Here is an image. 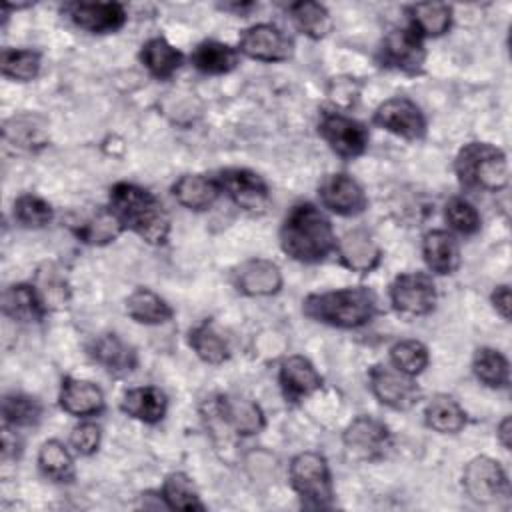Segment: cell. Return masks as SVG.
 Returning a JSON list of instances; mask_svg holds the SVG:
<instances>
[{
  "label": "cell",
  "mask_w": 512,
  "mask_h": 512,
  "mask_svg": "<svg viewBox=\"0 0 512 512\" xmlns=\"http://www.w3.org/2000/svg\"><path fill=\"white\" fill-rule=\"evenodd\" d=\"M280 246L292 260L314 264L336 250V236L318 206L300 202L290 208L280 226Z\"/></svg>",
  "instance_id": "1"
},
{
  "label": "cell",
  "mask_w": 512,
  "mask_h": 512,
  "mask_svg": "<svg viewBox=\"0 0 512 512\" xmlns=\"http://www.w3.org/2000/svg\"><path fill=\"white\" fill-rule=\"evenodd\" d=\"M122 228L132 230L148 244H164L170 232V218L162 202L146 188L116 182L110 188V206Z\"/></svg>",
  "instance_id": "2"
},
{
  "label": "cell",
  "mask_w": 512,
  "mask_h": 512,
  "mask_svg": "<svg viewBox=\"0 0 512 512\" xmlns=\"http://www.w3.org/2000/svg\"><path fill=\"white\" fill-rule=\"evenodd\" d=\"M302 312L322 324L336 328H360L376 314V296L366 286H348L322 294H310Z\"/></svg>",
  "instance_id": "3"
},
{
  "label": "cell",
  "mask_w": 512,
  "mask_h": 512,
  "mask_svg": "<svg viewBox=\"0 0 512 512\" xmlns=\"http://www.w3.org/2000/svg\"><path fill=\"white\" fill-rule=\"evenodd\" d=\"M454 170L466 188L496 192L508 184L506 154L488 142L466 144L454 160Z\"/></svg>",
  "instance_id": "4"
},
{
  "label": "cell",
  "mask_w": 512,
  "mask_h": 512,
  "mask_svg": "<svg viewBox=\"0 0 512 512\" xmlns=\"http://www.w3.org/2000/svg\"><path fill=\"white\" fill-rule=\"evenodd\" d=\"M290 484L306 508L332 506V476L322 454L310 450L296 454L290 462Z\"/></svg>",
  "instance_id": "5"
},
{
  "label": "cell",
  "mask_w": 512,
  "mask_h": 512,
  "mask_svg": "<svg viewBox=\"0 0 512 512\" xmlns=\"http://www.w3.org/2000/svg\"><path fill=\"white\" fill-rule=\"evenodd\" d=\"M436 286L426 272H404L390 284V302L406 318L426 316L436 306Z\"/></svg>",
  "instance_id": "6"
},
{
  "label": "cell",
  "mask_w": 512,
  "mask_h": 512,
  "mask_svg": "<svg viewBox=\"0 0 512 512\" xmlns=\"http://www.w3.org/2000/svg\"><path fill=\"white\" fill-rule=\"evenodd\" d=\"M372 394L392 410H410L420 400V388L412 376L394 366L376 364L368 372Z\"/></svg>",
  "instance_id": "7"
},
{
  "label": "cell",
  "mask_w": 512,
  "mask_h": 512,
  "mask_svg": "<svg viewBox=\"0 0 512 512\" xmlns=\"http://www.w3.org/2000/svg\"><path fill=\"white\" fill-rule=\"evenodd\" d=\"M318 132L340 158H356L368 148L370 136L366 126L340 112H326L318 124Z\"/></svg>",
  "instance_id": "8"
},
{
  "label": "cell",
  "mask_w": 512,
  "mask_h": 512,
  "mask_svg": "<svg viewBox=\"0 0 512 512\" xmlns=\"http://www.w3.org/2000/svg\"><path fill=\"white\" fill-rule=\"evenodd\" d=\"M462 486L474 502L490 504L506 494L508 480L498 460L490 456H476L462 472Z\"/></svg>",
  "instance_id": "9"
},
{
  "label": "cell",
  "mask_w": 512,
  "mask_h": 512,
  "mask_svg": "<svg viewBox=\"0 0 512 512\" xmlns=\"http://www.w3.org/2000/svg\"><path fill=\"white\" fill-rule=\"evenodd\" d=\"M374 124L406 140H420L426 132V118L420 106L404 96L384 100L374 112Z\"/></svg>",
  "instance_id": "10"
},
{
  "label": "cell",
  "mask_w": 512,
  "mask_h": 512,
  "mask_svg": "<svg viewBox=\"0 0 512 512\" xmlns=\"http://www.w3.org/2000/svg\"><path fill=\"white\" fill-rule=\"evenodd\" d=\"M380 60L384 66L416 74L422 70L426 60V50L422 36L412 28H394L382 42Z\"/></svg>",
  "instance_id": "11"
},
{
  "label": "cell",
  "mask_w": 512,
  "mask_h": 512,
  "mask_svg": "<svg viewBox=\"0 0 512 512\" xmlns=\"http://www.w3.org/2000/svg\"><path fill=\"white\" fill-rule=\"evenodd\" d=\"M318 196L322 206L338 216H356L368 206L362 186L344 172L326 176L318 186Z\"/></svg>",
  "instance_id": "12"
},
{
  "label": "cell",
  "mask_w": 512,
  "mask_h": 512,
  "mask_svg": "<svg viewBox=\"0 0 512 512\" xmlns=\"http://www.w3.org/2000/svg\"><path fill=\"white\" fill-rule=\"evenodd\" d=\"M390 444V432L384 422L372 416H358L344 430V446L358 460L382 458Z\"/></svg>",
  "instance_id": "13"
},
{
  "label": "cell",
  "mask_w": 512,
  "mask_h": 512,
  "mask_svg": "<svg viewBox=\"0 0 512 512\" xmlns=\"http://www.w3.org/2000/svg\"><path fill=\"white\" fill-rule=\"evenodd\" d=\"M240 52L260 62H280L290 58L292 40L274 24H254L240 36Z\"/></svg>",
  "instance_id": "14"
},
{
  "label": "cell",
  "mask_w": 512,
  "mask_h": 512,
  "mask_svg": "<svg viewBox=\"0 0 512 512\" xmlns=\"http://www.w3.org/2000/svg\"><path fill=\"white\" fill-rule=\"evenodd\" d=\"M216 182L244 210H260L268 202V184L248 168L220 170Z\"/></svg>",
  "instance_id": "15"
},
{
  "label": "cell",
  "mask_w": 512,
  "mask_h": 512,
  "mask_svg": "<svg viewBox=\"0 0 512 512\" xmlns=\"http://www.w3.org/2000/svg\"><path fill=\"white\" fill-rule=\"evenodd\" d=\"M64 10L78 28L92 34L116 32L126 22V10L120 2H72Z\"/></svg>",
  "instance_id": "16"
},
{
  "label": "cell",
  "mask_w": 512,
  "mask_h": 512,
  "mask_svg": "<svg viewBox=\"0 0 512 512\" xmlns=\"http://www.w3.org/2000/svg\"><path fill=\"white\" fill-rule=\"evenodd\" d=\"M212 412L224 426L240 436L258 434L264 428L262 408L242 396H218L212 402Z\"/></svg>",
  "instance_id": "17"
},
{
  "label": "cell",
  "mask_w": 512,
  "mask_h": 512,
  "mask_svg": "<svg viewBox=\"0 0 512 512\" xmlns=\"http://www.w3.org/2000/svg\"><path fill=\"white\" fill-rule=\"evenodd\" d=\"M234 286L246 296H270L282 288V274L272 260L252 258L236 268Z\"/></svg>",
  "instance_id": "18"
},
{
  "label": "cell",
  "mask_w": 512,
  "mask_h": 512,
  "mask_svg": "<svg viewBox=\"0 0 512 512\" xmlns=\"http://www.w3.org/2000/svg\"><path fill=\"white\" fill-rule=\"evenodd\" d=\"M278 380L284 398L290 402H298L314 394L322 386V376L318 374L314 364L300 354H292L280 364Z\"/></svg>",
  "instance_id": "19"
},
{
  "label": "cell",
  "mask_w": 512,
  "mask_h": 512,
  "mask_svg": "<svg viewBox=\"0 0 512 512\" xmlns=\"http://www.w3.org/2000/svg\"><path fill=\"white\" fill-rule=\"evenodd\" d=\"M340 262L352 272H372L380 260L382 250L366 230H350L336 242Z\"/></svg>",
  "instance_id": "20"
},
{
  "label": "cell",
  "mask_w": 512,
  "mask_h": 512,
  "mask_svg": "<svg viewBox=\"0 0 512 512\" xmlns=\"http://www.w3.org/2000/svg\"><path fill=\"white\" fill-rule=\"evenodd\" d=\"M60 408L72 416L78 418H88L104 408V394L102 390L90 382V380H80V378H64L60 386Z\"/></svg>",
  "instance_id": "21"
},
{
  "label": "cell",
  "mask_w": 512,
  "mask_h": 512,
  "mask_svg": "<svg viewBox=\"0 0 512 512\" xmlns=\"http://www.w3.org/2000/svg\"><path fill=\"white\" fill-rule=\"evenodd\" d=\"M88 354L110 374L122 376L136 368V350L118 334H102L88 346Z\"/></svg>",
  "instance_id": "22"
},
{
  "label": "cell",
  "mask_w": 512,
  "mask_h": 512,
  "mask_svg": "<svg viewBox=\"0 0 512 512\" xmlns=\"http://www.w3.org/2000/svg\"><path fill=\"white\" fill-rule=\"evenodd\" d=\"M426 266L436 274H452L460 266V248L448 230H430L422 240Z\"/></svg>",
  "instance_id": "23"
},
{
  "label": "cell",
  "mask_w": 512,
  "mask_h": 512,
  "mask_svg": "<svg viewBox=\"0 0 512 512\" xmlns=\"http://www.w3.org/2000/svg\"><path fill=\"white\" fill-rule=\"evenodd\" d=\"M120 408L122 412H126L128 416L140 422L156 424L164 418L168 400H166V394L156 386H138L124 392Z\"/></svg>",
  "instance_id": "24"
},
{
  "label": "cell",
  "mask_w": 512,
  "mask_h": 512,
  "mask_svg": "<svg viewBox=\"0 0 512 512\" xmlns=\"http://www.w3.org/2000/svg\"><path fill=\"white\" fill-rule=\"evenodd\" d=\"M220 192L222 190L216 178H208L202 174H184L172 186V194L178 200V204L196 212L210 208Z\"/></svg>",
  "instance_id": "25"
},
{
  "label": "cell",
  "mask_w": 512,
  "mask_h": 512,
  "mask_svg": "<svg viewBox=\"0 0 512 512\" xmlns=\"http://www.w3.org/2000/svg\"><path fill=\"white\" fill-rule=\"evenodd\" d=\"M2 312L16 322H40L46 314V306L36 286L12 284L2 294Z\"/></svg>",
  "instance_id": "26"
},
{
  "label": "cell",
  "mask_w": 512,
  "mask_h": 512,
  "mask_svg": "<svg viewBox=\"0 0 512 512\" xmlns=\"http://www.w3.org/2000/svg\"><path fill=\"white\" fill-rule=\"evenodd\" d=\"M140 60L154 78L166 80L182 66L184 58L182 52L176 50L166 38L154 36L144 42L140 50Z\"/></svg>",
  "instance_id": "27"
},
{
  "label": "cell",
  "mask_w": 512,
  "mask_h": 512,
  "mask_svg": "<svg viewBox=\"0 0 512 512\" xmlns=\"http://www.w3.org/2000/svg\"><path fill=\"white\" fill-rule=\"evenodd\" d=\"M190 60L202 74H226L238 66V50L224 42L204 40L192 50Z\"/></svg>",
  "instance_id": "28"
},
{
  "label": "cell",
  "mask_w": 512,
  "mask_h": 512,
  "mask_svg": "<svg viewBox=\"0 0 512 512\" xmlns=\"http://www.w3.org/2000/svg\"><path fill=\"white\" fill-rule=\"evenodd\" d=\"M126 312L138 324H162L172 318V308L150 288H136L126 298Z\"/></svg>",
  "instance_id": "29"
},
{
  "label": "cell",
  "mask_w": 512,
  "mask_h": 512,
  "mask_svg": "<svg viewBox=\"0 0 512 512\" xmlns=\"http://www.w3.org/2000/svg\"><path fill=\"white\" fill-rule=\"evenodd\" d=\"M424 420L440 434H454L466 426V412L452 396L438 394L426 404Z\"/></svg>",
  "instance_id": "30"
},
{
  "label": "cell",
  "mask_w": 512,
  "mask_h": 512,
  "mask_svg": "<svg viewBox=\"0 0 512 512\" xmlns=\"http://www.w3.org/2000/svg\"><path fill=\"white\" fill-rule=\"evenodd\" d=\"M410 26L424 36H442L452 24V8L444 2H424L408 8Z\"/></svg>",
  "instance_id": "31"
},
{
  "label": "cell",
  "mask_w": 512,
  "mask_h": 512,
  "mask_svg": "<svg viewBox=\"0 0 512 512\" xmlns=\"http://www.w3.org/2000/svg\"><path fill=\"white\" fill-rule=\"evenodd\" d=\"M288 12L296 28L308 38L320 40L332 30V16L326 10V6L320 2H312V0L294 2L288 6Z\"/></svg>",
  "instance_id": "32"
},
{
  "label": "cell",
  "mask_w": 512,
  "mask_h": 512,
  "mask_svg": "<svg viewBox=\"0 0 512 512\" xmlns=\"http://www.w3.org/2000/svg\"><path fill=\"white\" fill-rule=\"evenodd\" d=\"M474 376L490 388H506L510 384V364L506 356L494 348H478L472 358Z\"/></svg>",
  "instance_id": "33"
},
{
  "label": "cell",
  "mask_w": 512,
  "mask_h": 512,
  "mask_svg": "<svg viewBox=\"0 0 512 512\" xmlns=\"http://www.w3.org/2000/svg\"><path fill=\"white\" fill-rule=\"evenodd\" d=\"M188 344L196 352V356L208 364H222L230 356L228 344L208 320L190 330Z\"/></svg>",
  "instance_id": "34"
},
{
  "label": "cell",
  "mask_w": 512,
  "mask_h": 512,
  "mask_svg": "<svg viewBox=\"0 0 512 512\" xmlns=\"http://www.w3.org/2000/svg\"><path fill=\"white\" fill-rule=\"evenodd\" d=\"M38 466L54 482H70L74 478V460L60 440H46L40 446Z\"/></svg>",
  "instance_id": "35"
},
{
  "label": "cell",
  "mask_w": 512,
  "mask_h": 512,
  "mask_svg": "<svg viewBox=\"0 0 512 512\" xmlns=\"http://www.w3.org/2000/svg\"><path fill=\"white\" fill-rule=\"evenodd\" d=\"M42 60L36 50L28 48H4L0 54V70L6 78L28 82L34 80L40 72Z\"/></svg>",
  "instance_id": "36"
},
{
  "label": "cell",
  "mask_w": 512,
  "mask_h": 512,
  "mask_svg": "<svg viewBox=\"0 0 512 512\" xmlns=\"http://www.w3.org/2000/svg\"><path fill=\"white\" fill-rule=\"evenodd\" d=\"M2 416L6 426L28 428L36 426L42 418V404L28 394H6L2 400Z\"/></svg>",
  "instance_id": "37"
},
{
  "label": "cell",
  "mask_w": 512,
  "mask_h": 512,
  "mask_svg": "<svg viewBox=\"0 0 512 512\" xmlns=\"http://www.w3.org/2000/svg\"><path fill=\"white\" fill-rule=\"evenodd\" d=\"M162 498L172 510H204L192 480L184 472H172L162 484Z\"/></svg>",
  "instance_id": "38"
},
{
  "label": "cell",
  "mask_w": 512,
  "mask_h": 512,
  "mask_svg": "<svg viewBox=\"0 0 512 512\" xmlns=\"http://www.w3.org/2000/svg\"><path fill=\"white\" fill-rule=\"evenodd\" d=\"M40 118L36 116H14L4 124V140L6 144L18 146V148H40L46 144L44 124H38Z\"/></svg>",
  "instance_id": "39"
},
{
  "label": "cell",
  "mask_w": 512,
  "mask_h": 512,
  "mask_svg": "<svg viewBox=\"0 0 512 512\" xmlns=\"http://www.w3.org/2000/svg\"><path fill=\"white\" fill-rule=\"evenodd\" d=\"M122 230L124 228L120 220L114 216V212L110 208H104V210H98L92 218H88L84 224H80L76 234L86 244L102 246V244L114 242Z\"/></svg>",
  "instance_id": "40"
},
{
  "label": "cell",
  "mask_w": 512,
  "mask_h": 512,
  "mask_svg": "<svg viewBox=\"0 0 512 512\" xmlns=\"http://www.w3.org/2000/svg\"><path fill=\"white\" fill-rule=\"evenodd\" d=\"M14 218L24 228H44L52 222L54 210L44 198L36 194H22L14 200Z\"/></svg>",
  "instance_id": "41"
},
{
  "label": "cell",
  "mask_w": 512,
  "mask_h": 512,
  "mask_svg": "<svg viewBox=\"0 0 512 512\" xmlns=\"http://www.w3.org/2000/svg\"><path fill=\"white\" fill-rule=\"evenodd\" d=\"M390 360L396 370L416 376L428 366V350L418 340H400L390 348Z\"/></svg>",
  "instance_id": "42"
},
{
  "label": "cell",
  "mask_w": 512,
  "mask_h": 512,
  "mask_svg": "<svg viewBox=\"0 0 512 512\" xmlns=\"http://www.w3.org/2000/svg\"><path fill=\"white\" fill-rule=\"evenodd\" d=\"M444 218L450 224V228L458 234L472 236L480 230V214L478 210L464 198L454 196L444 206Z\"/></svg>",
  "instance_id": "43"
},
{
  "label": "cell",
  "mask_w": 512,
  "mask_h": 512,
  "mask_svg": "<svg viewBox=\"0 0 512 512\" xmlns=\"http://www.w3.org/2000/svg\"><path fill=\"white\" fill-rule=\"evenodd\" d=\"M36 290L46 310L52 306H64L68 300V284L64 276L58 274V270H54V266H46V270L38 272Z\"/></svg>",
  "instance_id": "44"
},
{
  "label": "cell",
  "mask_w": 512,
  "mask_h": 512,
  "mask_svg": "<svg viewBox=\"0 0 512 512\" xmlns=\"http://www.w3.org/2000/svg\"><path fill=\"white\" fill-rule=\"evenodd\" d=\"M70 444L80 456H90L100 446V428L94 422L78 424L70 434Z\"/></svg>",
  "instance_id": "45"
},
{
  "label": "cell",
  "mask_w": 512,
  "mask_h": 512,
  "mask_svg": "<svg viewBox=\"0 0 512 512\" xmlns=\"http://www.w3.org/2000/svg\"><path fill=\"white\" fill-rule=\"evenodd\" d=\"M492 306L496 308V312L504 320L510 318V288L506 284L494 288V292H492Z\"/></svg>",
  "instance_id": "46"
},
{
  "label": "cell",
  "mask_w": 512,
  "mask_h": 512,
  "mask_svg": "<svg viewBox=\"0 0 512 512\" xmlns=\"http://www.w3.org/2000/svg\"><path fill=\"white\" fill-rule=\"evenodd\" d=\"M510 418L506 416L500 424H498V430H496V436H498V440H500V444L506 448V450H510Z\"/></svg>",
  "instance_id": "47"
}]
</instances>
